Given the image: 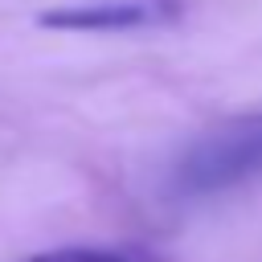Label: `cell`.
I'll use <instances>...</instances> for the list:
<instances>
[{"mask_svg":"<svg viewBox=\"0 0 262 262\" xmlns=\"http://www.w3.org/2000/svg\"><path fill=\"white\" fill-rule=\"evenodd\" d=\"M25 262H151V258L131 246H61V250L33 254Z\"/></svg>","mask_w":262,"mask_h":262,"instance_id":"obj_3","label":"cell"},{"mask_svg":"<svg viewBox=\"0 0 262 262\" xmlns=\"http://www.w3.org/2000/svg\"><path fill=\"white\" fill-rule=\"evenodd\" d=\"M262 176V111L209 127L176 164V188L213 196Z\"/></svg>","mask_w":262,"mask_h":262,"instance_id":"obj_1","label":"cell"},{"mask_svg":"<svg viewBox=\"0 0 262 262\" xmlns=\"http://www.w3.org/2000/svg\"><path fill=\"white\" fill-rule=\"evenodd\" d=\"M180 0H78L57 4L37 16L41 29L57 33H127V29H151L180 16Z\"/></svg>","mask_w":262,"mask_h":262,"instance_id":"obj_2","label":"cell"}]
</instances>
